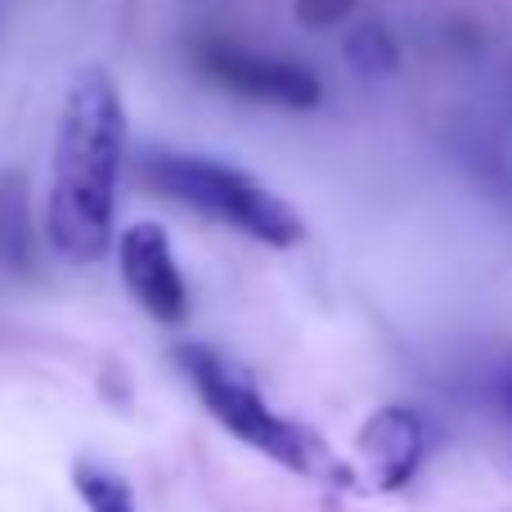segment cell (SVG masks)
<instances>
[{"label":"cell","mask_w":512,"mask_h":512,"mask_svg":"<svg viewBox=\"0 0 512 512\" xmlns=\"http://www.w3.org/2000/svg\"><path fill=\"white\" fill-rule=\"evenodd\" d=\"M360 454L382 490H400L427 459V423L409 405H382L360 427Z\"/></svg>","instance_id":"obj_6"},{"label":"cell","mask_w":512,"mask_h":512,"mask_svg":"<svg viewBox=\"0 0 512 512\" xmlns=\"http://www.w3.org/2000/svg\"><path fill=\"white\" fill-rule=\"evenodd\" d=\"M72 481H77V495H81V504H86V512H135L131 486H126L113 468H104V463L81 459L77 468H72Z\"/></svg>","instance_id":"obj_8"},{"label":"cell","mask_w":512,"mask_h":512,"mask_svg":"<svg viewBox=\"0 0 512 512\" xmlns=\"http://www.w3.org/2000/svg\"><path fill=\"white\" fill-rule=\"evenodd\" d=\"M122 283L158 324H180L189 315V283L171 252V239L158 221H135L117 239Z\"/></svg>","instance_id":"obj_5"},{"label":"cell","mask_w":512,"mask_h":512,"mask_svg":"<svg viewBox=\"0 0 512 512\" xmlns=\"http://www.w3.org/2000/svg\"><path fill=\"white\" fill-rule=\"evenodd\" d=\"M140 176L158 194L194 207L207 221H221L230 230L248 234L265 248H292V243L306 239V221H301V212L288 198H279L261 180H252L248 171L230 167L221 158L149 149L140 153Z\"/></svg>","instance_id":"obj_2"},{"label":"cell","mask_w":512,"mask_h":512,"mask_svg":"<svg viewBox=\"0 0 512 512\" xmlns=\"http://www.w3.org/2000/svg\"><path fill=\"white\" fill-rule=\"evenodd\" d=\"M180 369L194 382L198 400L207 405V414L248 450L265 454V459L283 463L288 472L310 481H346V468L324 450L319 436H310L306 427H297L292 418H283L270 400L261 396V387L230 364L225 355L207 351V346H180Z\"/></svg>","instance_id":"obj_3"},{"label":"cell","mask_w":512,"mask_h":512,"mask_svg":"<svg viewBox=\"0 0 512 512\" xmlns=\"http://www.w3.org/2000/svg\"><path fill=\"white\" fill-rule=\"evenodd\" d=\"M126 158L122 90L104 68H81L63 95L50 162L45 234L72 261H99L113 248L117 189Z\"/></svg>","instance_id":"obj_1"},{"label":"cell","mask_w":512,"mask_h":512,"mask_svg":"<svg viewBox=\"0 0 512 512\" xmlns=\"http://www.w3.org/2000/svg\"><path fill=\"white\" fill-rule=\"evenodd\" d=\"M297 9V23L310 32H328V27H342L355 14V0H292Z\"/></svg>","instance_id":"obj_10"},{"label":"cell","mask_w":512,"mask_h":512,"mask_svg":"<svg viewBox=\"0 0 512 512\" xmlns=\"http://www.w3.org/2000/svg\"><path fill=\"white\" fill-rule=\"evenodd\" d=\"M346 59H351V68H360L364 77H387V72L400 68V45L396 36L387 32V27L378 23H360L346 32Z\"/></svg>","instance_id":"obj_9"},{"label":"cell","mask_w":512,"mask_h":512,"mask_svg":"<svg viewBox=\"0 0 512 512\" xmlns=\"http://www.w3.org/2000/svg\"><path fill=\"white\" fill-rule=\"evenodd\" d=\"M0 265L9 274H27L36 265V234H32V198L23 176H0Z\"/></svg>","instance_id":"obj_7"},{"label":"cell","mask_w":512,"mask_h":512,"mask_svg":"<svg viewBox=\"0 0 512 512\" xmlns=\"http://www.w3.org/2000/svg\"><path fill=\"white\" fill-rule=\"evenodd\" d=\"M504 396H508V409H512V378H508V387H504Z\"/></svg>","instance_id":"obj_11"},{"label":"cell","mask_w":512,"mask_h":512,"mask_svg":"<svg viewBox=\"0 0 512 512\" xmlns=\"http://www.w3.org/2000/svg\"><path fill=\"white\" fill-rule=\"evenodd\" d=\"M194 63L207 81H216L221 90L265 108H288V113H310L324 99V81L297 59H279V54L252 50L239 41H198Z\"/></svg>","instance_id":"obj_4"}]
</instances>
